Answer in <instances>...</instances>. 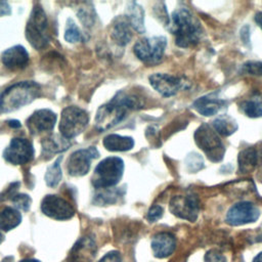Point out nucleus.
<instances>
[{"label":"nucleus","mask_w":262,"mask_h":262,"mask_svg":"<svg viewBox=\"0 0 262 262\" xmlns=\"http://www.w3.org/2000/svg\"><path fill=\"white\" fill-rule=\"evenodd\" d=\"M142 107L140 99L133 94L124 91L118 92L108 102L102 104L97 110L95 116V128L105 131L122 122L131 111Z\"/></svg>","instance_id":"f257e3e1"},{"label":"nucleus","mask_w":262,"mask_h":262,"mask_svg":"<svg viewBox=\"0 0 262 262\" xmlns=\"http://www.w3.org/2000/svg\"><path fill=\"white\" fill-rule=\"evenodd\" d=\"M169 26L171 33L175 37L176 45L182 48L195 45L203 34L200 21L185 7H180L173 11Z\"/></svg>","instance_id":"f03ea898"},{"label":"nucleus","mask_w":262,"mask_h":262,"mask_svg":"<svg viewBox=\"0 0 262 262\" xmlns=\"http://www.w3.org/2000/svg\"><path fill=\"white\" fill-rule=\"evenodd\" d=\"M41 93L40 85L33 81H23L12 84L0 94V112L9 113L18 110L37 97Z\"/></svg>","instance_id":"7ed1b4c3"},{"label":"nucleus","mask_w":262,"mask_h":262,"mask_svg":"<svg viewBox=\"0 0 262 262\" xmlns=\"http://www.w3.org/2000/svg\"><path fill=\"white\" fill-rule=\"evenodd\" d=\"M26 38L35 49H43L49 43V28L46 13L35 5L26 26Z\"/></svg>","instance_id":"20e7f679"},{"label":"nucleus","mask_w":262,"mask_h":262,"mask_svg":"<svg viewBox=\"0 0 262 262\" xmlns=\"http://www.w3.org/2000/svg\"><path fill=\"white\" fill-rule=\"evenodd\" d=\"M124 172V162L119 157H108L98 163L92 184L97 188H112L119 183Z\"/></svg>","instance_id":"39448f33"},{"label":"nucleus","mask_w":262,"mask_h":262,"mask_svg":"<svg viewBox=\"0 0 262 262\" xmlns=\"http://www.w3.org/2000/svg\"><path fill=\"white\" fill-rule=\"evenodd\" d=\"M194 141L211 162L217 163L223 159L225 147L211 125L202 124L194 132Z\"/></svg>","instance_id":"423d86ee"},{"label":"nucleus","mask_w":262,"mask_h":262,"mask_svg":"<svg viewBox=\"0 0 262 262\" xmlns=\"http://www.w3.org/2000/svg\"><path fill=\"white\" fill-rule=\"evenodd\" d=\"M89 116L86 111L79 106H67L60 117V135L67 139H72L81 134L87 127Z\"/></svg>","instance_id":"0eeeda50"},{"label":"nucleus","mask_w":262,"mask_h":262,"mask_svg":"<svg viewBox=\"0 0 262 262\" xmlns=\"http://www.w3.org/2000/svg\"><path fill=\"white\" fill-rule=\"evenodd\" d=\"M167 39L164 36H154L138 40L134 47V54L146 64L159 63L165 53Z\"/></svg>","instance_id":"6e6552de"},{"label":"nucleus","mask_w":262,"mask_h":262,"mask_svg":"<svg viewBox=\"0 0 262 262\" xmlns=\"http://www.w3.org/2000/svg\"><path fill=\"white\" fill-rule=\"evenodd\" d=\"M170 211L178 218L194 222L200 213V201L194 194L175 195L170 201Z\"/></svg>","instance_id":"1a4fd4ad"},{"label":"nucleus","mask_w":262,"mask_h":262,"mask_svg":"<svg viewBox=\"0 0 262 262\" xmlns=\"http://www.w3.org/2000/svg\"><path fill=\"white\" fill-rule=\"evenodd\" d=\"M99 152L96 147L90 146L74 151L68 159L67 170L69 175L74 177L84 176L88 173L91 165V161L96 159Z\"/></svg>","instance_id":"9d476101"},{"label":"nucleus","mask_w":262,"mask_h":262,"mask_svg":"<svg viewBox=\"0 0 262 262\" xmlns=\"http://www.w3.org/2000/svg\"><path fill=\"white\" fill-rule=\"evenodd\" d=\"M41 210L43 214L55 220H68L75 215L73 206L56 194L45 195L41 203Z\"/></svg>","instance_id":"9b49d317"},{"label":"nucleus","mask_w":262,"mask_h":262,"mask_svg":"<svg viewBox=\"0 0 262 262\" xmlns=\"http://www.w3.org/2000/svg\"><path fill=\"white\" fill-rule=\"evenodd\" d=\"M3 158L12 165H24L34 158L33 145L26 138H12L3 151Z\"/></svg>","instance_id":"f8f14e48"},{"label":"nucleus","mask_w":262,"mask_h":262,"mask_svg":"<svg viewBox=\"0 0 262 262\" xmlns=\"http://www.w3.org/2000/svg\"><path fill=\"white\" fill-rule=\"evenodd\" d=\"M260 217L259 208L250 202H239L233 205L226 214L225 221L232 226L252 223Z\"/></svg>","instance_id":"ddd939ff"},{"label":"nucleus","mask_w":262,"mask_h":262,"mask_svg":"<svg viewBox=\"0 0 262 262\" xmlns=\"http://www.w3.org/2000/svg\"><path fill=\"white\" fill-rule=\"evenodd\" d=\"M149 84L164 97L174 96L183 87H185V82L181 78L162 73L149 76Z\"/></svg>","instance_id":"4468645a"},{"label":"nucleus","mask_w":262,"mask_h":262,"mask_svg":"<svg viewBox=\"0 0 262 262\" xmlns=\"http://www.w3.org/2000/svg\"><path fill=\"white\" fill-rule=\"evenodd\" d=\"M56 122V115L48 108H42L34 112L27 120V127L33 135L53 130Z\"/></svg>","instance_id":"2eb2a0df"},{"label":"nucleus","mask_w":262,"mask_h":262,"mask_svg":"<svg viewBox=\"0 0 262 262\" xmlns=\"http://www.w3.org/2000/svg\"><path fill=\"white\" fill-rule=\"evenodd\" d=\"M238 170L242 173H248L256 170L262 165V142L242 149L237 156Z\"/></svg>","instance_id":"dca6fc26"},{"label":"nucleus","mask_w":262,"mask_h":262,"mask_svg":"<svg viewBox=\"0 0 262 262\" xmlns=\"http://www.w3.org/2000/svg\"><path fill=\"white\" fill-rule=\"evenodd\" d=\"M2 63L10 71L25 69L30 60L27 49L21 45H15L6 49L1 56Z\"/></svg>","instance_id":"f3484780"},{"label":"nucleus","mask_w":262,"mask_h":262,"mask_svg":"<svg viewBox=\"0 0 262 262\" xmlns=\"http://www.w3.org/2000/svg\"><path fill=\"white\" fill-rule=\"evenodd\" d=\"M96 244L92 236L85 235L79 238L71 250L70 259L76 262H90L95 257Z\"/></svg>","instance_id":"a211bd4d"},{"label":"nucleus","mask_w":262,"mask_h":262,"mask_svg":"<svg viewBox=\"0 0 262 262\" xmlns=\"http://www.w3.org/2000/svg\"><path fill=\"white\" fill-rule=\"evenodd\" d=\"M150 245L154 256L163 259L173 254L176 248V239L170 232H159L154 235Z\"/></svg>","instance_id":"6ab92c4d"},{"label":"nucleus","mask_w":262,"mask_h":262,"mask_svg":"<svg viewBox=\"0 0 262 262\" xmlns=\"http://www.w3.org/2000/svg\"><path fill=\"white\" fill-rule=\"evenodd\" d=\"M227 104V101L218 97L215 93L204 95L196 100H194L192 106L193 108L205 117H210L213 115H216L219 111H221L225 105Z\"/></svg>","instance_id":"aec40b11"},{"label":"nucleus","mask_w":262,"mask_h":262,"mask_svg":"<svg viewBox=\"0 0 262 262\" xmlns=\"http://www.w3.org/2000/svg\"><path fill=\"white\" fill-rule=\"evenodd\" d=\"M111 38L119 46H125L131 41V26L126 16H118L114 19L111 28Z\"/></svg>","instance_id":"412c9836"},{"label":"nucleus","mask_w":262,"mask_h":262,"mask_svg":"<svg viewBox=\"0 0 262 262\" xmlns=\"http://www.w3.org/2000/svg\"><path fill=\"white\" fill-rule=\"evenodd\" d=\"M126 18L128 19L131 28L139 34L145 32L144 28V10L136 2H129L126 6Z\"/></svg>","instance_id":"4be33fe9"},{"label":"nucleus","mask_w":262,"mask_h":262,"mask_svg":"<svg viewBox=\"0 0 262 262\" xmlns=\"http://www.w3.org/2000/svg\"><path fill=\"white\" fill-rule=\"evenodd\" d=\"M103 145L111 151H126L134 146V140L130 136L110 134L104 137Z\"/></svg>","instance_id":"5701e85b"},{"label":"nucleus","mask_w":262,"mask_h":262,"mask_svg":"<svg viewBox=\"0 0 262 262\" xmlns=\"http://www.w3.org/2000/svg\"><path fill=\"white\" fill-rule=\"evenodd\" d=\"M21 214L20 212L11 207H5L0 211V230L9 231L16 226H18L21 222Z\"/></svg>","instance_id":"b1692460"},{"label":"nucleus","mask_w":262,"mask_h":262,"mask_svg":"<svg viewBox=\"0 0 262 262\" xmlns=\"http://www.w3.org/2000/svg\"><path fill=\"white\" fill-rule=\"evenodd\" d=\"M241 111L250 118L262 117V94L253 93L252 96L239 103Z\"/></svg>","instance_id":"393cba45"},{"label":"nucleus","mask_w":262,"mask_h":262,"mask_svg":"<svg viewBox=\"0 0 262 262\" xmlns=\"http://www.w3.org/2000/svg\"><path fill=\"white\" fill-rule=\"evenodd\" d=\"M212 127L219 135L229 136L237 130L238 125L232 117L227 115H221L212 122Z\"/></svg>","instance_id":"a878e982"},{"label":"nucleus","mask_w":262,"mask_h":262,"mask_svg":"<svg viewBox=\"0 0 262 262\" xmlns=\"http://www.w3.org/2000/svg\"><path fill=\"white\" fill-rule=\"evenodd\" d=\"M70 145V140L61 135H51L44 138V140L42 141V148L43 151H45L46 154H56L64 151L69 148Z\"/></svg>","instance_id":"bb28decb"},{"label":"nucleus","mask_w":262,"mask_h":262,"mask_svg":"<svg viewBox=\"0 0 262 262\" xmlns=\"http://www.w3.org/2000/svg\"><path fill=\"white\" fill-rule=\"evenodd\" d=\"M62 160V157H59L56 159V161L47 168L46 173H45V182L48 186L54 187L56 186L62 177L61 173V168H60V162Z\"/></svg>","instance_id":"cd10ccee"},{"label":"nucleus","mask_w":262,"mask_h":262,"mask_svg":"<svg viewBox=\"0 0 262 262\" xmlns=\"http://www.w3.org/2000/svg\"><path fill=\"white\" fill-rule=\"evenodd\" d=\"M106 190L99 192L95 195L94 202L98 205H108V204H114L115 202L118 201V199L123 194V192L120 189H107Z\"/></svg>","instance_id":"c85d7f7f"},{"label":"nucleus","mask_w":262,"mask_h":262,"mask_svg":"<svg viewBox=\"0 0 262 262\" xmlns=\"http://www.w3.org/2000/svg\"><path fill=\"white\" fill-rule=\"evenodd\" d=\"M64 39L70 43H76L82 39V33L72 18H69L67 21L64 30Z\"/></svg>","instance_id":"c756f323"},{"label":"nucleus","mask_w":262,"mask_h":262,"mask_svg":"<svg viewBox=\"0 0 262 262\" xmlns=\"http://www.w3.org/2000/svg\"><path fill=\"white\" fill-rule=\"evenodd\" d=\"M185 164H186L187 170L192 173L200 171L205 166L202 156L196 152H190L189 155H187L185 159Z\"/></svg>","instance_id":"7c9ffc66"},{"label":"nucleus","mask_w":262,"mask_h":262,"mask_svg":"<svg viewBox=\"0 0 262 262\" xmlns=\"http://www.w3.org/2000/svg\"><path fill=\"white\" fill-rule=\"evenodd\" d=\"M11 202L14 205L15 209L23 210V211H28L32 204L31 198L26 193H16L11 199Z\"/></svg>","instance_id":"2f4dec72"},{"label":"nucleus","mask_w":262,"mask_h":262,"mask_svg":"<svg viewBox=\"0 0 262 262\" xmlns=\"http://www.w3.org/2000/svg\"><path fill=\"white\" fill-rule=\"evenodd\" d=\"M243 72L255 76L262 75V62L259 61H249L243 66Z\"/></svg>","instance_id":"473e14b6"},{"label":"nucleus","mask_w":262,"mask_h":262,"mask_svg":"<svg viewBox=\"0 0 262 262\" xmlns=\"http://www.w3.org/2000/svg\"><path fill=\"white\" fill-rule=\"evenodd\" d=\"M205 262H227L226 257L217 250H210L205 254Z\"/></svg>","instance_id":"72a5a7b5"},{"label":"nucleus","mask_w":262,"mask_h":262,"mask_svg":"<svg viewBox=\"0 0 262 262\" xmlns=\"http://www.w3.org/2000/svg\"><path fill=\"white\" fill-rule=\"evenodd\" d=\"M163 208L159 205H155L152 207L149 208L148 212H147V215H146V218L149 222H156L157 220H159L162 216H163Z\"/></svg>","instance_id":"f704fd0d"},{"label":"nucleus","mask_w":262,"mask_h":262,"mask_svg":"<svg viewBox=\"0 0 262 262\" xmlns=\"http://www.w3.org/2000/svg\"><path fill=\"white\" fill-rule=\"evenodd\" d=\"M19 186V182H14V183H11L6 189L5 191H3L2 193H0V201H3V200H7V199H12L15 194H16V190Z\"/></svg>","instance_id":"c9c22d12"},{"label":"nucleus","mask_w":262,"mask_h":262,"mask_svg":"<svg viewBox=\"0 0 262 262\" xmlns=\"http://www.w3.org/2000/svg\"><path fill=\"white\" fill-rule=\"evenodd\" d=\"M98 262H122V256L118 251L107 252Z\"/></svg>","instance_id":"e433bc0d"},{"label":"nucleus","mask_w":262,"mask_h":262,"mask_svg":"<svg viewBox=\"0 0 262 262\" xmlns=\"http://www.w3.org/2000/svg\"><path fill=\"white\" fill-rule=\"evenodd\" d=\"M11 13V8L6 1H0V16L8 15Z\"/></svg>","instance_id":"4c0bfd02"},{"label":"nucleus","mask_w":262,"mask_h":262,"mask_svg":"<svg viewBox=\"0 0 262 262\" xmlns=\"http://www.w3.org/2000/svg\"><path fill=\"white\" fill-rule=\"evenodd\" d=\"M254 19H255V21H256V24L261 28V30H262V11H260V12H257L256 14H255V17H254Z\"/></svg>","instance_id":"58836bf2"},{"label":"nucleus","mask_w":262,"mask_h":262,"mask_svg":"<svg viewBox=\"0 0 262 262\" xmlns=\"http://www.w3.org/2000/svg\"><path fill=\"white\" fill-rule=\"evenodd\" d=\"M8 125L11 127V128H19L20 127V123L16 120H10L8 121Z\"/></svg>","instance_id":"ea45409f"},{"label":"nucleus","mask_w":262,"mask_h":262,"mask_svg":"<svg viewBox=\"0 0 262 262\" xmlns=\"http://www.w3.org/2000/svg\"><path fill=\"white\" fill-rule=\"evenodd\" d=\"M253 262H262V252H260L258 255L254 257Z\"/></svg>","instance_id":"a19ab883"},{"label":"nucleus","mask_w":262,"mask_h":262,"mask_svg":"<svg viewBox=\"0 0 262 262\" xmlns=\"http://www.w3.org/2000/svg\"><path fill=\"white\" fill-rule=\"evenodd\" d=\"M18 262H40V261L37 259H34V258H25Z\"/></svg>","instance_id":"79ce46f5"},{"label":"nucleus","mask_w":262,"mask_h":262,"mask_svg":"<svg viewBox=\"0 0 262 262\" xmlns=\"http://www.w3.org/2000/svg\"><path fill=\"white\" fill-rule=\"evenodd\" d=\"M1 262H13V257L12 256H7Z\"/></svg>","instance_id":"37998d69"},{"label":"nucleus","mask_w":262,"mask_h":262,"mask_svg":"<svg viewBox=\"0 0 262 262\" xmlns=\"http://www.w3.org/2000/svg\"><path fill=\"white\" fill-rule=\"evenodd\" d=\"M3 239H4V237H3V234L1 233V231H0V244L3 242Z\"/></svg>","instance_id":"c03bdc74"},{"label":"nucleus","mask_w":262,"mask_h":262,"mask_svg":"<svg viewBox=\"0 0 262 262\" xmlns=\"http://www.w3.org/2000/svg\"><path fill=\"white\" fill-rule=\"evenodd\" d=\"M68 262H76V261H74V260H72V259H69Z\"/></svg>","instance_id":"a18cd8bd"}]
</instances>
